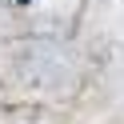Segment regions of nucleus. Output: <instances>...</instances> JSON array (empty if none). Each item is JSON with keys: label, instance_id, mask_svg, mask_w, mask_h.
Masks as SVG:
<instances>
[{"label": "nucleus", "instance_id": "f257e3e1", "mask_svg": "<svg viewBox=\"0 0 124 124\" xmlns=\"http://www.w3.org/2000/svg\"><path fill=\"white\" fill-rule=\"evenodd\" d=\"M16 4H28V0H16Z\"/></svg>", "mask_w": 124, "mask_h": 124}]
</instances>
